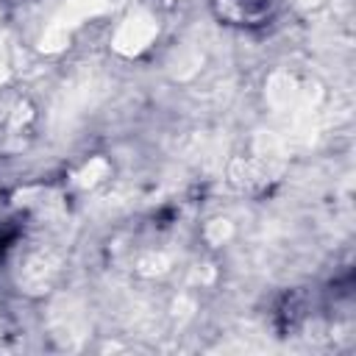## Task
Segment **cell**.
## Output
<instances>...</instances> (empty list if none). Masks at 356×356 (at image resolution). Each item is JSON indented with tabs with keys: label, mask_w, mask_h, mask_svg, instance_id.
Masks as SVG:
<instances>
[{
	"label": "cell",
	"mask_w": 356,
	"mask_h": 356,
	"mask_svg": "<svg viewBox=\"0 0 356 356\" xmlns=\"http://www.w3.org/2000/svg\"><path fill=\"white\" fill-rule=\"evenodd\" d=\"M220 8V17L239 25H261L273 17L278 0H211Z\"/></svg>",
	"instance_id": "cell-1"
}]
</instances>
